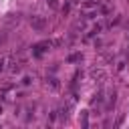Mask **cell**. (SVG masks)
<instances>
[{"label": "cell", "mask_w": 129, "mask_h": 129, "mask_svg": "<svg viewBox=\"0 0 129 129\" xmlns=\"http://www.w3.org/2000/svg\"><path fill=\"white\" fill-rule=\"evenodd\" d=\"M46 24H48V22H46V18H44V16H40V14L30 16V26H32L34 30H38V32H40V30H44V28H46Z\"/></svg>", "instance_id": "obj_1"}, {"label": "cell", "mask_w": 129, "mask_h": 129, "mask_svg": "<svg viewBox=\"0 0 129 129\" xmlns=\"http://www.w3.org/2000/svg\"><path fill=\"white\" fill-rule=\"evenodd\" d=\"M50 46H52V42H50V40H42V42H38V44H34V46H32V54H34V56H40V54H42V52H46Z\"/></svg>", "instance_id": "obj_2"}, {"label": "cell", "mask_w": 129, "mask_h": 129, "mask_svg": "<svg viewBox=\"0 0 129 129\" xmlns=\"http://www.w3.org/2000/svg\"><path fill=\"white\" fill-rule=\"evenodd\" d=\"M46 85L52 89V91H58V87H60V83H58V79H54V77H48L46 79Z\"/></svg>", "instance_id": "obj_3"}, {"label": "cell", "mask_w": 129, "mask_h": 129, "mask_svg": "<svg viewBox=\"0 0 129 129\" xmlns=\"http://www.w3.org/2000/svg\"><path fill=\"white\" fill-rule=\"evenodd\" d=\"M4 20H6L8 24H18V22H20V16H18V14H8Z\"/></svg>", "instance_id": "obj_4"}, {"label": "cell", "mask_w": 129, "mask_h": 129, "mask_svg": "<svg viewBox=\"0 0 129 129\" xmlns=\"http://www.w3.org/2000/svg\"><path fill=\"white\" fill-rule=\"evenodd\" d=\"M69 60H71V62H75V60H81V54H71V56H69Z\"/></svg>", "instance_id": "obj_5"}, {"label": "cell", "mask_w": 129, "mask_h": 129, "mask_svg": "<svg viewBox=\"0 0 129 129\" xmlns=\"http://www.w3.org/2000/svg\"><path fill=\"white\" fill-rule=\"evenodd\" d=\"M6 69V58H0V73Z\"/></svg>", "instance_id": "obj_6"}, {"label": "cell", "mask_w": 129, "mask_h": 129, "mask_svg": "<svg viewBox=\"0 0 129 129\" xmlns=\"http://www.w3.org/2000/svg\"><path fill=\"white\" fill-rule=\"evenodd\" d=\"M4 42H6V34H4V32H0V46H2Z\"/></svg>", "instance_id": "obj_7"}, {"label": "cell", "mask_w": 129, "mask_h": 129, "mask_svg": "<svg viewBox=\"0 0 129 129\" xmlns=\"http://www.w3.org/2000/svg\"><path fill=\"white\" fill-rule=\"evenodd\" d=\"M48 4H50L52 8H56V0H48Z\"/></svg>", "instance_id": "obj_8"}]
</instances>
